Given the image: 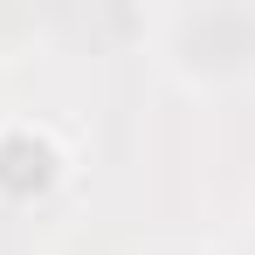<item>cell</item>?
I'll return each instance as SVG.
<instances>
[{
    "label": "cell",
    "mask_w": 255,
    "mask_h": 255,
    "mask_svg": "<svg viewBox=\"0 0 255 255\" xmlns=\"http://www.w3.org/2000/svg\"><path fill=\"white\" fill-rule=\"evenodd\" d=\"M62 145H55V131L42 125H7L0 131V193H14V200H35L48 193L55 179H62Z\"/></svg>",
    "instance_id": "cell-1"
}]
</instances>
